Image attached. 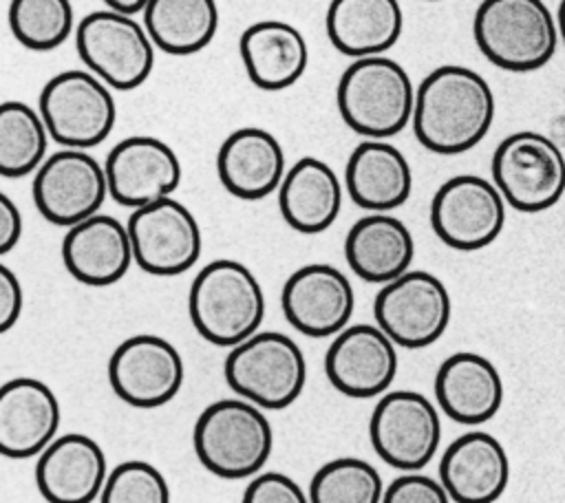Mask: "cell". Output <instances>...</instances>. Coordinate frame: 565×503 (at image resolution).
<instances>
[{
    "label": "cell",
    "mask_w": 565,
    "mask_h": 503,
    "mask_svg": "<svg viewBox=\"0 0 565 503\" xmlns=\"http://www.w3.org/2000/svg\"><path fill=\"white\" fill-rule=\"evenodd\" d=\"M492 119V88L468 66H437L415 86L411 126L417 141L435 154L468 152L488 135Z\"/></svg>",
    "instance_id": "6da1fadb"
},
{
    "label": "cell",
    "mask_w": 565,
    "mask_h": 503,
    "mask_svg": "<svg viewBox=\"0 0 565 503\" xmlns=\"http://www.w3.org/2000/svg\"><path fill=\"white\" fill-rule=\"evenodd\" d=\"M188 313L203 340L232 349L263 324L265 293L247 265L218 258L194 276L188 293Z\"/></svg>",
    "instance_id": "7a4b0ae2"
},
{
    "label": "cell",
    "mask_w": 565,
    "mask_h": 503,
    "mask_svg": "<svg viewBox=\"0 0 565 503\" xmlns=\"http://www.w3.org/2000/svg\"><path fill=\"white\" fill-rule=\"evenodd\" d=\"M335 104L342 121L360 137L391 139L411 124L415 84L393 57H358L338 79Z\"/></svg>",
    "instance_id": "3957f363"
},
{
    "label": "cell",
    "mask_w": 565,
    "mask_h": 503,
    "mask_svg": "<svg viewBox=\"0 0 565 503\" xmlns=\"http://www.w3.org/2000/svg\"><path fill=\"white\" fill-rule=\"evenodd\" d=\"M192 443L207 472L236 481L265 468L274 450V428L263 408L241 397H227L201 410Z\"/></svg>",
    "instance_id": "277c9868"
},
{
    "label": "cell",
    "mask_w": 565,
    "mask_h": 503,
    "mask_svg": "<svg viewBox=\"0 0 565 503\" xmlns=\"http://www.w3.org/2000/svg\"><path fill=\"white\" fill-rule=\"evenodd\" d=\"M472 35L488 62L512 73L543 68L558 46L556 20L543 0H481Z\"/></svg>",
    "instance_id": "5b68a950"
},
{
    "label": "cell",
    "mask_w": 565,
    "mask_h": 503,
    "mask_svg": "<svg viewBox=\"0 0 565 503\" xmlns=\"http://www.w3.org/2000/svg\"><path fill=\"white\" fill-rule=\"evenodd\" d=\"M223 375L227 386L263 410L291 406L307 382L302 349L280 331H256L230 349Z\"/></svg>",
    "instance_id": "8992f818"
},
{
    "label": "cell",
    "mask_w": 565,
    "mask_h": 503,
    "mask_svg": "<svg viewBox=\"0 0 565 503\" xmlns=\"http://www.w3.org/2000/svg\"><path fill=\"white\" fill-rule=\"evenodd\" d=\"M492 183L505 205L519 212H543L565 192V154L543 132L519 130L492 152Z\"/></svg>",
    "instance_id": "52a82bcc"
},
{
    "label": "cell",
    "mask_w": 565,
    "mask_h": 503,
    "mask_svg": "<svg viewBox=\"0 0 565 503\" xmlns=\"http://www.w3.org/2000/svg\"><path fill=\"white\" fill-rule=\"evenodd\" d=\"M75 49L95 77L117 90L141 86L154 66V44L135 15L99 9L75 26Z\"/></svg>",
    "instance_id": "ba28073f"
},
{
    "label": "cell",
    "mask_w": 565,
    "mask_h": 503,
    "mask_svg": "<svg viewBox=\"0 0 565 503\" xmlns=\"http://www.w3.org/2000/svg\"><path fill=\"white\" fill-rule=\"evenodd\" d=\"M38 113L55 143L77 150L102 143L117 119L110 88L82 68L53 75L42 86Z\"/></svg>",
    "instance_id": "9c48e42d"
},
{
    "label": "cell",
    "mask_w": 565,
    "mask_h": 503,
    "mask_svg": "<svg viewBox=\"0 0 565 503\" xmlns=\"http://www.w3.org/2000/svg\"><path fill=\"white\" fill-rule=\"evenodd\" d=\"M373 315L395 346L424 349L446 333L452 300L435 274L408 269L382 285L373 300Z\"/></svg>",
    "instance_id": "30bf717a"
},
{
    "label": "cell",
    "mask_w": 565,
    "mask_h": 503,
    "mask_svg": "<svg viewBox=\"0 0 565 503\" xmlns=\"http://www.w3.org/2000/svg\"><path fill=\"white\" fill-rule=\"evenodd\" d=\"M369 439L391 468L419 472L433 461L441 441L437 408L422 393L386 390L371 413Z\"/></svg>",
    "instance_id": "8fae6325"
},
{
    "label": "cell",
    "mask_w": 565,
    "mask_h": 503,
    "mask_svg": "<svg viewBox=\"0 0 565 503\" xmlns=\"http://www.w3.org/2000/svg\"><path fill=\"white\" fill-rule=\"evenodd\" d=\"M505 225V201L492 181L457 174L444 181L430 201V227L459 252H477L499 238Z\"/></svg>",
    "instance_id": "7c38bea8"
},
{
    "label": "cell",
    "mask_w": 565,
    "mask_h": 503,
    "mask_svg": "<svg viewBox=\"0 0 565 503\" xmlns=\"http://www.w3.org/2000/svg\"><path fill=\"white\" fill-rule=\"evenodd\" d=\"M126 229L132 260L146 274L179 276L201 256V227L194 214L172 196L132 210Z\"/></svg>",
    "instance_id": "4fadbf2b"
},
{
    "label": "cell",
    "mask_w": 565,
    "mask_h": 503,
    "mask_svg": "<svg viewBox=\"0 0 565 503\" xmlns=\"http://www.w3.org/2000/svg\"><path fill=\"white\" fill-rule=\"evenodd\" d=\"M108 196L104 165L86 150L62 148L40 163L33 203L53 225L71 227L99 212Z\"/></svg>",
    "instance_id": "5bb4252c"
},
{
    "label": "cell",
    "mask_w": 565,
    "mask_h": 503,
    "mask_svg": "<svg viewBox=\"0 0 565 503\" xmlns=\"http://www.w3.org/2000/svg\"><path fill=\"white\" fill-rule=\"evenodd\" d=\"M183 375L185 368L177 346L152 333L124 340L108 360L110 388L135 408H159L174 399Z\"/></svg>",
    "instance_id": "9a60e30c"
},
{
    "label": "cell",
    "mask_w": 565,
    "mask_h": 503,
    "mask_svg": "<svg viewBox=\"0 0 565 503\" xmlns=\"http://www.w3.org/2000/svg\"><path fill=\"white\" fill-rule=\"evenodd\" d=\"M108 196L130 210L172 196L181 183V161L159 137L132 135L115 143L104 163Z\"/></svg>",
    "instance_id": "2e32d148"
},
{
    "label": "cell",
    "mask_w": 565,
    "mask_h": 503,
    "mask_svg": "<svg viewBox=\"0 0 565 503\" xmlns=\"http://www.w3.org/2000/svg\"><path fill=\"white\" fill-rule=\"evenodd\" d=\"M280 307L285 320L307 338L340 333L355 307L349 278L333 265L309 263L298 267L282 285Z\"/></svg>",
    "instance_id": "e0dca14e"
},
{
    "label": "cell",
    "mask_w": 565,
    "mask_h": 503,
    "mask_svg": "<svg viewBox=\"0 0 565 503\" xmlns=\"http://www.w3.org/2000/svg\"><path fill=\"white\" fill-rule=\"evenodd\" d=\"M324 373L347 397H380L397 375V346L377 324H347L327 349Z\"/></svg>",
    "instance_id": "ac0fdd59"
},
{
    "label": "cell",
    "mask_w": 565,
    "mask_h": 503,
    "mask_svg": "<svg viewBox=\"0 0 565 503\" xmlns=\"http://www.w3.org/2000/svg\"><path fill=\"white\" fill-rule=\"evenodd\" d=\"M60 428V402L49 384L35 377H13L0 386V454L9 459L38 457Z\"/></svg>",
    "instance_id": "d6986e66"
},
{
    "label": "cell",
    "mask_w": 565,
    "mask_h": 503,
    "mask_svg": "<svg viewBox=\"0 0 565 503\" xmlns=\"http://www.w3.org/2000/svg\"><path fill=\"white\" fill-rule=\"evenodd\" d=\"M106 452L82 432L57 435L35 463V485L46 503H93L106 481Z\"/></svg>",
    "instance_id": "ffe728a7"
},
{
    "label": "cell",
    "mask_w": 565,
    "mask_h": 503,
    "mask_svg": "<svg viewBox=\"0 0 565 503\" xmlns=\"http://www.w3.org/2000/svg\"><path fill=\"white\" fill-rule=\"evenodd\" d=\"M503 443L483 430L457 437L439 459V483L452 503H494L508 488Z\"/></svg>",
    "instance_id": "44dd1931"
},
{
    "label": "cell",
    "mask_w": 565,
    "mask_h": 503,
    "mask_svg": "<svg viewBox=\"0 0 565 503\" xmlns=\"http://www.w3.org/2000/svg\"><path fill=\"white\" fill-rule=\"evenodd\" d=\"M62 263L82 285L108 287L121 280L132 263L128 229L108 214H93L71 227L62 238Z\"/></svg>",
    "instance_id": "7402d4cb"
},
{
    "label": "cell",
    "mask_w": 565,
    "mask_h": 503,
    "mask_svg": "<svg viewBox=\"0 0 565 503\" xmlns=\"http://www.w3.org/2000/svg\"><path fill=\"white\" fill-rule=\"evenodd\" d=\"M285 170L282 146L265 128H238L223 139L216 152L221 185L243 201H258L276 192Z\"/></svg>",
    "instance_id": "603a6c76"
},
{
    "label": "cell",
    "mask_w": 565,
    "mask_h": 503,
    "mask_svg": "<svg viewBox=\"0 0 565 503\" xmlns=\"http://www.w3.org/2000/svg\"><path fill=\"white\" fill-rule=\"evenodd\" d=\"M435 399L452 421L479 426L499 413L503 404V379L486 355L459 351L439 364Z\"/></svg>",
    "instance_id": "cb8c5ba5"
},
{
    "label": "cell",
    "mask_w": 565,
    "mask_h": 503,
    "mask_svg": "<svg viewBox=\"0 0 565 503\" xmlns=\"http://www.w3.org/2000/svg\"><path fill=\"white\" fill-rule=\"evenodd\" d=\"M238 55L249 82L260 90H285L309 66L305 35L282 20H258L249 24L238 38Z\"/></svg>",
    "instance_id": "d4e9b609"
},
{
    "label": "cell",
    "mask_w": 565,
    "mask_h": 503,
    "mask_svg": "<svg viewBox=\"0 0 565 503\" xmlns=\"http://www.w3.org/2000/svg\"><path fill=\"white\" fill-rule=\"evenodd\" d=\"M344 190L362 210L391 212L413 192L411 163L386 139H362L349 154Z\"/></svg>",
    "instance_id": "484cf974"
},
{
    "label": "cell",
    "mask_w": 565,
    "mask_h": 503,
    "mask_svg": "<svg viewBox=\"0 0 565 503\" xmlns=\"http://www.w3.org/2000/svg\"><path fill=\"white\" fill-rule=\"evenodd\" d=\"M278 210L285 223L300 234L329 229L340 210L344 185L335 170L318 157H300L278 185Z\"/></svg>",
    "instance_id": "4316f807"
},
{
    "label": "cell",
    "mask_w": 565,
    "mask_h": 503,
    "mask_svg": "<svg viewBox=\"0 0 565 503\" xmlns=\"http://www.w3.org/2000/svg\"><path fill=\"white\" fill-rule=\"evenodd\" d=\"M344 258L358 278L386 285L411 269L415 238L397 216L371 212L358 218L347 232Z\"/></svg>",
    "instance_id": "83f0119b"
},
{
    "label": "cell",
    "mask_w": 565,
    "mask_h": 503,
    "mask_svg": "<svg viewBox=\"0 0 565 503\" xmlns=\"http://www.w3.org/2000/svg\"><path fill=\"white\" fill-rule=\"evenodd\" d=\"M397 0H331L324 15L329 42L353 60L384 55L402 35Z\"/></svg>",
    "instance_id": "f1b7e54d"
},
{
    "label": "cell",
    "mask_w": 565,
    "mask_h": 503,
    "mask_svg": "<svg viewBox=\"0 0 565 503\" xmlns=\"http://www.w3.org/2000/svg\"><path fill=\"white\" fill-rule=\"evenodd\" d=\"M141 18L154 49L168 55L203 51L218 29L216 0H148Z\"/></svg>",
    "instance_id": "f546056e"
},
{
    "label": "cell",
    "mask_w": 565,
    "mask_h": 503,
    "mask_svg": "<svg viewBox=\"0 0 565 503\" xmlns=\"http://www.w3.org/2000/svg\"><path fill=\"white\" fill-rule=\"evenodd\" d=\"M49 139L38 108L18 99L0 101V176L35 172L46 157Z\"/></svg>",
    "instance_id": "4dcf8cb0"
},
{
    "label": "cell",
    "mask_w": 565,
    "mask_h": 503,
    "mask_svg": "<svg viewBox=\"0 0 565 503\" xmlns=\"http://www.w3.org/2000/svg\"><path fill=\"white\" fill-rule=\"evenodd\" d=\"M7 22L13 38L29 51H53L75 31L71 0H11Z\"/></svg>",
    "instance_id": "1f68e13d"
},
{
    "label": "cell",
    "mask_w": 565,
    "mask_h": 503,
    "mask_svg": "<svg viewBox=\"0 0 565 503\" xmlns=\"http://www.w3.org/2000/svg\"><path fill=\"white\" fill-rule=\"evenodd\" d=\"M384 483L380 472L360 457H338L316 470L309 503H380Z\"/></svg>",
    "instance_id": "d6a6232c"
},
{
    "label": "cell",
    "mask_w": 565,
    "mask_h": 503,
    "mask_svg": "<svg viewBox=\"0 0 565 503\" xmlns=\"http://www.w3.org/2000/svg\"><path fill=\"white\" fill-rule=\"evenodd\" d=\"M97 499L99 503H170V488L159 468L130 459L106 474Z\"/></svg>",
    "instance_id": "836d02e7"
},
{
    "label": "cell",
    "mask_w": 565,
    "mask_h": 503,
    "mask_svg": "<svg viewBox=\"0 0 565 503\" xmlns=\"http://www.w3.org/2000/svg\"><path fill=\"white\" fill-rule=\"evenodd\" d=\"M241 503H309V496L289 474L269 470L252 477Z\"/></svg>",
    "instance_id": "e575fe53"
},
{
    "label": "cell",
    "mask_w": 565,
    "mask_h": 503,
    "mask_svg": "<svg viewBox=\"0 0 565 503\" xmlns=\"http://www.w3.org/2000/svg\"><path fill=\"white\" fill-rule=\"evenodd\" d=\"M380 503H452L439 479L422 472H404L393 479L382 494Z\"/></svg>",
    "instance_id": "d590c367"
},
{
    "label": "cell",
    "mask_w": 565,
    "mask_h": 503,
    "mask_svg": "<svg viewBox=\"0 0 565 503\" xmlns=\"http://www.w3.org/2000/svg\"><path fill=\"white\" fill-rule=\"evenodd\" d=\"M22 313V285L13 269L0 263V333L15 327Z\"/></svg>",
    "instance_id": "8d00e7d4"
},
{
    "label": "cell",
    "mask_w": 565,
    "mask_h": 503,
    "mask_svg": "<svg viewBox=\"0 0 565 503\" xmlns=\"http://www.w3.org/2000/svg\"><path fill=\"white\" fill-rule=\"evenodd\" d=\"M22 236V214L18 205L0 192V256L9 254Z\"/></svg>",
    "instance_id": "74e56055"
},
{
    "label": "cell",
    "mask_w": 565,
    "mask_h": 503,
    "mask_svg": "<svg viewBox=\"0 0 565 503\" xmlns=\"http://www.w3.org/2000/svg\"><path fill=\"white\" fill-rule=\"evenodd\" d=\"M148 0H104L106 9H113V11H119V13H126V15H137L143 11Z\"/></svg>",
    "instance_id": "f35d334b"
},
{
    "label": "cell",
    "mask_w": 565,
    "mask_h": 503,
    "mask_svg": "<svg viewBox=\"0 0 565 503\" xmlns=\"http://www.w3.org/2000/svg\"><path fill=\"white\" fill-rule=\"evenodd\" d=\"M554 20H556V31H558V38L565 42V0H561V4H558V11H556Z\"/></svg>",
    "instance_id": "ab89813d"
}]
</instances>
